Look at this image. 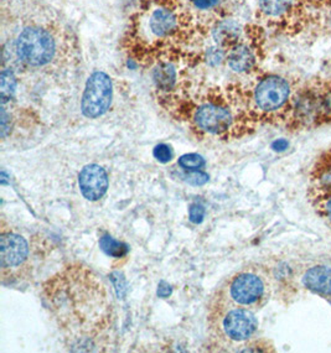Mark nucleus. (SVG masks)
Masks as SVG:
<instances>
[{
    "mask_svg": "<svg viewBox=\"0 0 331 353\" xmlns=\"http://www.w3.org/2000/svg\"><path fill=\"white\" fill-rule=\"evenodd\" d=\"M203 216H205V208L199 205V203H194L191 205L190 211H189V217L192 223L199 225L203 222Z\"/></svg>",
    "mask_w": 331,
    "mask_h": 353,
    "instance_id": "obj_24",
    "label": "nucleus"
},
{
    "mask_svg": "<svg viewBox=\"0 0 331 353\" xmlns=\"http://www.w3.org/2000/svg\"><path fill=\"white\" fill-rule=\"evenodd\" d=\"M258 12L277 30L303 32L321 20L325 24L331 15V0H258Z\"/></svg>",
    "mask_w": 331,
    "mask_h": 353,
    "instance_id": "obj_2",
    "label": "nucleus"
},
{
    "mask_svg": "<svg viewBox=\"0 0 331 353\" xmlns=\"http://www.w3.org/2000/svg\"><path fill=\"white\" fill-rule=\"evenodd\" d=\"M153 154L155 159L163 164L169 163L172 159V148L166 144H159V145L155 146Z\"/></svg>",
    "mask_w": 331,
    "mask_h": 353,
    "instance_id": "obj_21",
    "label": "nucleus"
},
{
    "mask_svg": "<svg viewBox=\"0 0 331 353\" xmlns=\"http://www.w3.org/2000/svg\"><path fill=\"white\" fill-rule=\"evenodd\" d=\"M81 194L88 201H99L108 190V176L103 168L91 164L85 166L79 175Z\"/></svg>",
    "mask_w": 331,
    "mask_h": 353,
    "instance_id": "obj_10",
    "label": "nucleus"
},
{
    "mask_svg": "<svg viewBox=\"0 0 331 353\" xmlns=\"http://www.w3.org/2000/svg\"><path fill=\"white\" fill-rule=\"evenodd\" d=\"M315 206L319 210L320 214L324 219L329 221L331 225V194L330 195L320 196V197H315Z\"/></svg>",
    "mask_w": 331,
    "mask_h": 353,
    "instance_id": "obj_19",
    "label": "nucleus"
},
{
    "mask_svg": "<svg viewBox=\"0 0 331 353\" xmlns=\"http://www.w3.org/2000/svg\"><path fill=\"white\" fill-rule=\"evenodd\" d=\"M113 97V85L110 76L102 71L93 72L87 81L82 96L81 110L83 116L96 119L110 110Z\"/></svg>",
    "mask_w": 331,
    "mask_h": 353,
    "instance_id": "obj_9",
    "label": "nucleus"
},
{
    "mask_svg": "<svg viewBox=\"0 0 331 353\" xmlns=\"http://www.w3.org/2000/svg\"><path fill=\"white\" fill-rule=\"evenodd\" d=\"M158 295H159L160 298H168V296L172 295V288H170V285H169L166 281H160Z\"/></svg>",
    "mask_w": 331,
    "mask_h": 353,
    "instance_id": "obj_25",
    "label": "nucleus"
},
{
    "mask_svg": "<svg viewBox=\"0 0 331 353\" xmlns=\"http://www.w3.org/2000/svg\"><path fill=\"white\" fill-rule=\"evenodd\" d=\"M30 258L29 244L23 236L14 232H1L0 236V273L4 283L18 281Z\"/></svg>",
    "mask_w": 331,
    "mask_h": 353,
    "instance_id": "obj_8",
    "label": "nucleus"
},
{
    "mask_svg": "<svg viewBox=\"0 0 331 353\" xmlns=\"http://www.w3.org/2000/svg\"><path fill=\"white\" fill-rule=\"evenodd\" d=\"M209 323L219 345L228 347L243 346L251 341L258 330L253 311L243 307H210Z\"/></svg>",
    "mask_w": 331,
    "mask_h": 353,
    "instance_id": "obj_5",
    "label": "nucleus"
},
{
    "mask_svg": "<svg viewBox=\"0 0 331 353\" xmlns=\"http://www.w3.org/2000/svg\"><path fill=\"white\" fill-rule=\"evenodd\" d=\"M178 164L186 171L200 170L205 166V159L199 154H185L179 159Z\"/></svg>",
    "mask_w": 331,
    "mask_h": 353,
    "instance_id": "obj_18",
    "label": "nucleus"
},
{
    "mask_svg": "<svg viewBox=\"0 0 331 353\" xmlns=\"http://www.w3.org/2000/svg\"><path fill=\"white\" fill-rule=\"evenodd\" d=\"M154 83L163 92L172 91L177 83V71L170 62H160L153 71Z\"/></svg>",
    "mask_w": 331,
    "mask_h": 353,
    "instance_id": "obj_15",
    "label": "nucleus"
},
{
    "mask_svg": "<svg viewBox=\"0 0 331 353\" xmlns=\"http://www.w3.org/2000/svg\"><path fill=\"white\" fill-rule=\"evenodd\" d=\"M228 103L221 101H203L194 110L191 121L195 128L200 132L212 135H223L231 133L234 129H245V123L254 122L251 117L243 112L234 113ZM248 112V110H247Z\"/></svg>",
    "mask_w": 331,
    "mask_h": 353,
    "instance_id": "obj_6",
    "label": "nucleus"
},
{
    "mask_svg": "<svg viewBox=\"0 0 331 353\" xmlns=\"http://www.w3.org/2000/svg\"><path fill=\"white\" fill-rule=\"evenodd\" d=\"M272 146H273V149H274V150H284V149L288 146V143L281 139V141H274Z\"/></svg>",
    "mask_w": 331,
    "mask_h": 353,
    "instance_id": "obj_26",
    "label": "nucleus"
},
{
    "mask_svg": "<svg viewBox=\"0 0 331 353\" xmlns=\"http://www.w3.org/2000/svg\"><path fill=\"white\" fill-rule=\"evenodd\" d=\"M295 90L289 79L278 74H267L253 87L247 99L252 119H284L288 121L289 112Z\"/></svg>",
    "mask_w": 331,
    "mask_h": 353,
    "instance_id": "obj_4",
    "label": "nucleus"
},
{
    "mask_svg": "<svg viewBox=\"0 0 331 353\" xmlns=\"http://www.w3.org/2000/svg\"><path fill=\"white\" fill-rule=\"evenodd\" d=\"M185 179H186V181L190 183V185H194V186H203V185H205V183L209 181V175L199 170L189 171V174L185 176Z\"/></svg>",
    "mask_w": 331,
    "mask_h": 353,
    "instance_id": "obj_22",
    "label": "nucleus"
},
{
    "mask_svg": "<svg viewBox=\"0 0 331 353\" xmlns=\"http://www.w3.org/2000/svg\"><path fill=\"white\" fill-rule=\"evenodd\" d=\"M303 284L308 290L324 298H331V268L315 265L303 275Z\"/></svg>",
    "mask_w": 331,
    "mask_h": 353,
    "instance_id": "obj_13",
    "label": "nucleus"
},
{
    "mask_svg": "<svg viewBox=\"0 0 331 353\" xmlns=\"http://www.w3.org/2000/svg\"><path fill=\"white\" fill-rule=\"evenodd\" d=\"M242 37V26L233 19L221 20L212 29V39L221 48H231Z\"/></svg>",
    "mask_w": 331,
    "mask_h": 353,
    "instance_id": "obj_14",
    "label": "nucleus"
},
{
    "mask_svg": "<svg viewBox=\"0 0 331 353\" xmlns=\"http://www.w3.org/2000/svg\"><path fill=\"white\" fill-rule=\"evenodd\" d=\"M55 37L40 26H28L19 34L15 52L19 60L31 68H43L55 59Z\"/></svg>",
    "mask_w": 331,
    "mask_h": 353,
    "instance_id": "obj_7",
    "label": "nucleus"
},
{
    "mask_svg": "<svg viewBox=\"0 0 331 353\" xmlns=\"http://www.w3.org/2000/svg\"><path fill=\"white\" fill-rule=\"evenodd\" d=\"M270 295V281L261 269L243 268L219 288L211 307H243L256 310Z\"/></svg>",
    "mask_w": 331,
    "mask_h": 353,
    "instance_id": "obj_3",
    "label": "nucleus"
},
{
    "mask_svg": "<svg viewBox=\"0 0 331 353\" xmlns=\"http://www.w3.org/2000/svg\"><path fill=\"white\" fill-rule=\"evenodd\" d=\"M227 63L234 72H251L258 63L257 46L252 41L239 40L228 50Z\"/></svg>",
    "mask_w": 331,
    "mask_h": 353,
    "instance_id": "obj_12",
    "label": "nucleus"
},
{
    "mask_svg": "<svg viewBox=\"0 0 331 353\" xmlns=\"http://www.w3.org/2000/svg\"><path fill=\"white\" fill-rule=\"evenodd\" d=\"M148 30L159 40L169 39L179 30V17L168 6H158L149 12Z\"/></svg>",
    "mask_w": 331,
    "mask_h": 353,
    "instance_id": "obj_11",
    "label": "nucleus"
},
{
    "mask_svg": "<svg viewBox=\"0 0 331 353\" xmlns=\"http://www.w3.org/2000/svg\"><path fill=\"white\" fill-rule=\"evenodd\" d=\"M190 1L192 6L200 12L214 10L220 4V0H190Z\"/></svg>",
    "mask_w": 331,
    "mask_h": 353,
    "instance_id": "obj_23",
    "label": "nucleus"
},
{
    "mask_svg": "<svg viewBox=\"0 0 331 353\" xmlns=\"http://www.w3.org/2000/svg\"><path fill=\"white\" fill-rule=\"evenodd\" d=\"M17 88V77L10 70H3L1 76H0V97H1V104H4L10 101V98L14 96Z\"/></svg>",
    "mask_w": 331,
    "mask_h": 353,
    "instance_id": "obj_17",
    "label": "nucleus"
},
{
    "mask_svg": "<svg viewBox=\"0 0 331 353\" xmlns=\"http://www.w3.org/2000/svg\"><path fill=\"white\" fill-rule=\"evenodd\" d=\"M225 56H227L223 48H221L219 45L212 46L208 50V62L211 66H219L221 62L225 60Z\"/></svg>",
    "mask_w": 331,
    "mask_h": 353,
    "instance_id": "obj_20",
    "label": "nucleus"
},
{
    "mask_svg": "<svg viewBox=\"0 0 331 353\" xmlns=\"http://www.w3.org/2000/svg\"><path fill=\"white\" fill-rule=\"evenodd\" d=\"M43 305L55 319L71 351H106L114 332V306L101 276L72 263L43 285Z\"/></svg>",
    "mask_w": 331,
    "mask_h": 353,
    "instance_id": "obj_1",
    "label": "nucleus"
},
{
    "mask_svg": "<svg viewBox=\"0 0 331 353\" xmlns=\"http://www.w3.org/2000/svg\"><path fill=\"white\" fill-rule=\"evenodd\" d=\"M99 247L101 250L105 252L107 256H113V258H121L128 253L129 247L123 242L117 241L114 238L110 237L108 234H105L103 237L99 239Z\"/></svg>",
    "mask_w": 331,
    "mask_h": 353,
    "instance_id": "obj_16",
    "label": "nucleus"
}]
</instances>
